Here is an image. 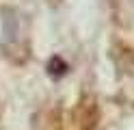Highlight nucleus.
Listing matches in <instances>:
<instances>
[{
  "label": "nucleus",
  "mask_w": 134,
  "mask_h": 130,
  "mask_svg": "<svg viewBox=\"0 0 134 130\" xmlns=\"http://www.w3.org/2000/svg\"><path fill=\"white\" fill-rule=\"evenodd\" d=\"M0 46L7 54H26L28 50V22L20 11L4 9L0 13Z\"/></svg>",
  "instance_id": "f257e3e1"
}]
</instances>
